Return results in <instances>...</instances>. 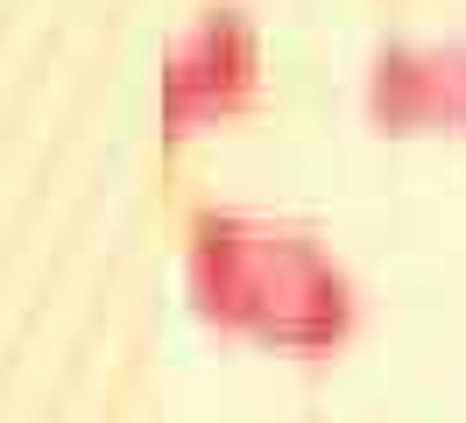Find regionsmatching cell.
Wrapping results in <instances>:
<instances>
[{"instance_id":"1","label":"cell","mask_w":466,"mask_h":423,"mask_svg":"<svg viewBox=\"0 0 466 423\" xmlns=\"http://www.w3.org/2000/svg\"><path fill=\"white\" fill-rule=\"evenodd\" d=\"M184 276L212 317L283 346H332L347 338L360 310L353 276L311 233L233 212V205H198L184 219Z\"/></svg>"},{"instance_id":"2","label":"cell","mask_w":466,"mask_h":423,"mask_svg":"<svg viewBox=\"0 0 466 423\" xmlns=\"http://www.w3.org/2000/svg\"><path fill=\"white\" fill-rule=\"evenodd\" d=\"M262 78V35L240 7H205L184 28V43L163 56V127H184L191 113L227 106Z\"/></svg>"},{"instance_id":"3","label":"cell","mask_w":466,"mask_h":423,"mask_svg":"<svg viewBox=\"0 0 466 423\" xmlns=\"http://www.w3.org/2000/svg\"><path fill=\"white\" fill-rule=\"evenodd\" d=\"M368 106L417 120V113H466V50L445 43H381L368 56Z\"/></svg>"}]
</instances>
